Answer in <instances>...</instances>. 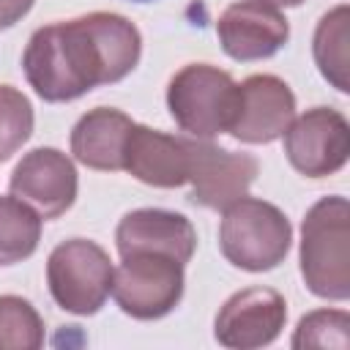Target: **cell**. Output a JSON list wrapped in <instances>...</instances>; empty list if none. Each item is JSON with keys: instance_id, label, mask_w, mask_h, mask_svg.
Listing matches in <instances>:
<instances>
[{"instance_id": "20", "label": "cell", "mask_w": 350, "mask_h": 350, "mask_svg": "<svg viewBox=\"0 0 350 350\" xmlns=\"http://www.w3.org/2000/svg\"><path fill=\"white\" fill-rule=\"evenodd\" d=\"M33 134V107L11 85H0V161L11 159Z\"/></svg>"}, {"instance_id": "22", "label": "cell", "mask_w": 350, "mask_h": 350, "mask_svg": "<svg viewBox=\"0 0 350 350\" xmlns=\"http://www.w3.org/2000/svg\"><path fill=\"white\" fill-rule=\"evenodd\" d=\"M265 3H271V5H276V8H279V5H301L304 0H265Z\"/></svg>"}, {"instance_id": "13", "label": "cell", "mask_w": 350, "mask_h": 350, "mask_svg": "<svg viewBox=\"0 0 350 350\" xmlns=\"http://www.w3.org/2000/svg\"><path fill=\"white\" fill-rule=\"evenodd\" d=\"M115 246L123 254L134 252H156L175 257L178 262H189L197 249V232L183 213L161 211V208H139L120 219L115 230Z\"/></svg>"}, {"instance_id": "21", "label": "cell", "mask_w": 350, "mask_h": 350, "mask_svg": "<svg viewBox=\"0 0 350 350\" xmlns=\"http://www.w3.org/2000/svg\"><path fill=\"white\" fill-rule=\"evenodd\" d=\"M36 0H0V30L16 25L30 8H33Z\"/></svg>"}, {"instance_id": "15", "label": "cell", "mask_w": 350, "mask_h": 350, "mask_svg": "<svg viewBox=\"0 0 350 350\" xmlns=\"http://www.w3.org/2000/svg\"><path fill=\"white\" fill-rule=\"evenodd\" d=\"M134 120L112 107L85 112L71 131V153L79 164L101 172L123 170V150Z\"/></svg>"}, {"instance_id": "4", "label": "cell", "mask_w": 350, "mask_h": 350, "mask_svg": "<svg viewBox=\"0 0 350 350\" xmlns=\"http://www.w3.org/2000/svg\"><path fill=\"white\" fill-rule=\"evenodd\" d=\"M238 98V82L208 63L183 66L167 85L172 120L197 139H211L230 129Z\"/></svg>"}, {"instance_id": "10", "label": "cell", "mask_w": 350, "mask_h": 350, "mask_svg": "<svg viewBox=\"0 0 350 350\" xmlns=\"http://www.w3.org/2000/svg\"><path fill=\"white\" fill-rule=\"evenodd\" d=\"M287 320V301L271 287H246L224 301L216 314L213 336L230 350H254L271 345Z\"/></svg>"}, {"instance_id": "14", "label": "cell", "mask_w": 350, "mask_h": 350, "mask_svg": "<svg viewBox=\"0 0 350 350\" xmlns=\"http://www.w3.org/2000/svg\"><path fill=\"white\" fill-rule=\"evenodd\" d=\"M123 170L148 186H159V189L183 186L189 175L186 137H172L134 123L123 150Z\"/></svg>"}, {"instance_id": "2", "label": "cell", "mask_w": 350, "mask_h": 350, "mask_svg": "<svg viewBox=\"0 0 350 350\" xmlns=\"http://www.w3.org/2000/svg\"><path fill=\"white\" fill-rule=\"evenodd\" d=\"M350 205L345 197H323L301 224V276L317 298H350Z\"/></svg>"}, {"instance_id": "1", "label": "cell", "mask_w": 350, "mask_h": 350, "mask_svg": "<svg viewBox=\"0 0 350 350\" xmlns=\"http://www.w3.org/2000/svg\"><path fill=\"white\" fill-rule=\"evenodd\" d=\"M142 38L134 22L112 11H93L38 27L22 55L30 88L44 101H74L98 85L134 71Z\"/></svg>"}, {"instance_id": "11", "label": "cell", "mask_w": 350, "mask_h": 350, "mask_svg": "<svg viewBox=\"0 0 350 350\" xmlns=\"http://www.w3.org/2000/svg\"><path fill=\"white\" fill-rule=\"evenodd\" d=\"M8 186L41 219H57L77 200V170L57 148H36L14 167Z\"/></svg>"}, {"instance_id": "5", "label": "cell", "mask_w": 350, "mask_h": 350, "mask_svg": "<svg viewBox=\"0 0 350 350\" xmlns=\"http://www.w3.org/2000/svg\"><path fill=\"white\" fill-rule=\"evenodd\" d=\"M112 276L115 265L109 254L88 238L63 241L46 260L49 293L71 314H96L112 293Z\"/></svg>"}, {"instance_id": "19", "label": "cell", "mask_w": 350, "mask_h": 350, "mask_svg": "<svg viewBox=\"0 0 350 350\" xmlns=\"http://www.w3.org/2000/svg\"><path fill=\"white\" fill-rule=\"evenodd\" d=\"M293 347L295 350H306V347L347 350L350 347V314L342 309H317V312L304 314L293 334Z\"/></svg>"}, {"instance_id": "3", "label": "cell", "mask_w": 350, "mask_h": 350, "mask_svg": "<svg viewBox=\"0 0 350 350\" xmlns=\"http://www.w3.org/2000/svg\"><path fill=\"white\" fill-rule=\"evenodd\" d=\"M293 243V227L287 216L257 197H241L224 208L219 227V249L227 262L241 271L276 268Z\"/></svg>"}, {"instance_id": "18", "label": "cell", "mask_w": 350, "mask_h": 350, "mask_svg": "<svg viewBox=\"0 0 350 350\" xmlns=\"http://www.w3.org/2000/svg\"><path fill=\"white\" fill-rule=\"evenodd\" d=\"M44 345V320L27 298L0 295V350H36Z\"/></svg>"}, {"instance_id": "7", "label": "cell", "mask_w": 350, "mask_h": 350, "mask_svg": "<svg viewBox=\"0 0 350 350\" xmlns=\"http://www.w3.org/2000/svg\"><path fill=\"white\" fill-rule=\"evenodd\" d=\"M284 153L306 178L339 172L350 156V126L339 109L314 107L293 118L284 131Z\"/></svg>"}, {"instance_id": "16", "label": "cell", "mask_w": 350, "mask_h": 350, "mask_svg": "<svg viewBox=\"0 0 350 350\" xmlns=\"http://www.w3.org/2000/svg\"><path fill=\"white\" fill-rule=\"evenodd\" d=\"M347 22H350V8L347 5H336L331 8L314 30V41H312V52H314V63L320 68V74L339 90L347 93L350 82H347Z\"/></svg>"}, {"instance_id": "6", "label": "cell", "mask_w": 350, "mask_h": 350, "mask_svg": "<svg viewBox=\"0 0 350 350\" xmlns=\"http://www.w3.org/2000/svg\"><path fill=\"white\" fill-rule=\"evenodd\" d=\"M112 276L118 306L134 320H159L183 298V262L156 252L123 254Z\"/></svg>"}, {"instance_id": "17", "label": "cell", "mask_w": 350, "mask_h": 350, "mask_svg": "<svg viewBox=\"0 0 350 350\" xmlns=\"http://www.w3.org/2000/svg\"><path fill=\"white\" fill-rule=\"evenodd\" d=\"M41 241V216L19 197H0V265L27 260Z\"/></svg>"}, {"instance_id": "9", "label": "cell", "mask_w": 350, "mask_h": 350, "mask_svg": "<svg viewBox=\"0 0 350 350\" xmlns=\"http://www.w3.org/2000/svg\"><path fill=\"white\" fill-rule=\"evenodd\" d=\"M295 118V96L290 85L273 74H252L238 85L230 134L238 142L265 145L279 139Z\"/></svg>"}, {"instance_id": "12", "label": "cell", "mask_w": 350, "mask_h": 350, "mask_svg": "<svg viewBox=\"0 0 350 350\" xmlns=\"http://www.w3.org/2000/svg\"><path fill=\"white\" fill-rule=\"evenodd\" d=\"M216 33L232 60L249 63L276 55L290 38V25L284 14L265 0H238L221 11Z\"/></svg>"}, {"instance_id": "8", "label": "cell", "mask_w": 350, "mask_h": 350, "mask_svg": "<svg viewBox=\"0 0 350 350\" xmlns=\"http://www.w3.org/2000/svg\"><path fill=\"white\" fill-rule=\"evenodd\" d=\"M189 145V175L191 202L213 211H224L230 202L246 197L257 178V159L252 153H232L208 139L186 137Z\"/></svg>"}, {"instance_id": "23", "label": "cell", "mask_w": 350, "mask_h": 350, "mask_svg": "<svg viewBox=\"0 0 350 350\" xmlns=\"http://www.w3.org/2000/svg\"><path fill=\"white\" fill-rule=\"evenodd\" d=\"M137 3H153V0H137Z\"/></svg>"}]
</instances>
